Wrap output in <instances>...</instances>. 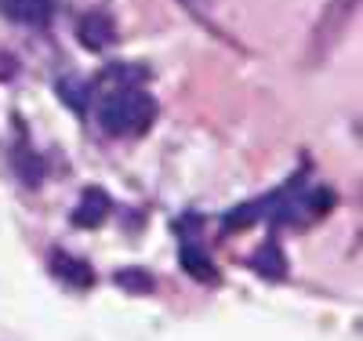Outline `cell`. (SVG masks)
Returning <instances> with one entry per match:
<instances>
[{"label": "cell", "mask_w": 363, "mask_h": 341, "mask_svg": "<svg viewBox=\"0 0 363 341\" xmlns=\"http://www.w3.org/2000/svg\"><path fill=\"white\" fill-rule=\"evenodd\" d=\"M55 265V276H62L69 287H91L95 284V276H91V265L80 262V258H69V255H55L51 258Z\"/></svg>", "instance_id": "6"}, {"label": "cell", "mask_w": 363, "mask_h": 341, "mask_svg": "<svg viewBox=\"0 0 363 341\" xmlns=\"http://www.w3.org/2000/svg\"><path fill=\"white\" fill-rule=\"evenodd\" d=\"M251 265L265 276V280H284V272H287V262H284V251H280L277 240H265L258 247V255L251 258Z\"/></svg>", "instance_id": "5"}, {"label": "cell", "mask_w": 363, "mask_h": 341, "mask_svg": "<svg viewBox=\"0 0 363 341\" xmlns=\"http://www.w3.org/2000/svg\"><path fill=\"white\" fill-rule=\"evenodd\" d=\"M182 265H186V272L193 276V280H207V284H215V280H218V276H215V265H211V258L200 251L193 240L182 243Z\"/></svg>", "instance_id": "7"}, {"label": "cell", "mask_w": 363, "mask_h": 341, "mask_svg": "<svg viewBox=\"0 0 363 341\" xmlns=\"http://www.w3.org/2000/svg\"><path fill=\"white\" fill-rule=\"evenodd\" d=\"M109 211H113V203H109V196H106L102 189H87V193L80 196L77 211H73V225H80V229H99V225L109 218Z\"/></svg>", "instance_id": "2"}, {"label": "cell", "mask_w": 363, "mask_h": 341, "mask_svg": "<svg viewBox=\"0 0 363 341\" xmlns=\"http://www.w3.org/2000/svg\"><path fill=\"white\" fill-rule=\"evenodd\" d=\"M102 84L109 87L99 99V123L106 128V135H116V138L145 135L149 123L157 120V102L149 99L138 84L106 80V77H102Z\"/></svg>", "instance_id": "1"}, {"label": "cell", "mask_w": 363, "mask_h": 341, "mask_svg": "<svg viewBox=\"0 0 363 341\" xmlns=\"http://www.w3.org/2000/svg\"><path fill=\"white\" fill-rule=\"evenodd\" d=\"M113 40V22L102 11H91L87 18H80V44L91 51H102Z\"/></svg>", "instance_id": "4"}, {"label": "cell", "mask_w": 363, "mask_h": 341, "mask_svg": "<svg viewBox=\"0 0 363 341\" xmlns=\"http://www.w3.org/2000/svg\"><path fill=\"white\" fill-rule=\"evenodd\" d=\"M0 11L22 26H44L51 18V0H0Z\"/></svg>", "instance_id": "3"}, {"label": "cell", "mask_w": 363, "mask_h": 341, "mask_svg": "<svg viewBox=\"0 0 363 341\" xmlns=\"http://www.w3.org/2000/svg\"><path fill=\"white\" fill-rule=\"evenodd\" d=\"M58 95L66 99V106L69 109H77V113H84V99L91 95V87H87V80H77V77H66V80H58Z\"/></svg>", "instance_id": "8"}, {"label": "cell", "mask_w": 363, "mask_h": 341, "mask_svg": "<svg viewBox=\"0 0 363 341\" xmlns=\"http://www.w3.org/2000/svg\"><path fill=\"white\" fill-rule=\"evenodd\" d=\"M116 284L135 291V294H145V291H153V276L142 269H124V272H116Z\"/></svg>", "instance_id": "9"}]
</instances>
